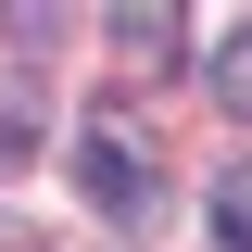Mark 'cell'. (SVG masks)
Returning a JSON list of instances; mask_svg holds the SVG:
<instances>
[{
    "label": "cell",
    "instance_id": "1",
    "mask_svg": "<svg viewBox=\"0 0 252 252\" xmlns=\"http://www.w3.org/2000/svg\"><path fill=\"white\" fill-rule=\"evenodd\" d=\"M76 189H89L114 227H139L152 215V152H139L126 126H76Z\"/></svg>",
    "mask_w": 252,
    "mask_h": 252
},
{
    "label": "cell",
    "instance_id": "2",
    "mask_svg": "<svg viewBox=\"0 0 252 252\" xmlns=\"http://www.w3.org/2000/svg\"><path fill=\"white\" fill-rule=\"evenodd\" d=\"M202 76H215V101H227V114H252V26H227Z\"/></svg>",
    "mask_w": 252,
    "mask_h": 252
},
{
    "label": "cell",
    "instance_id": "3",
    "mask_svg": "<svg viewBox=\"0 0 252 252\" xmlns=\"http://www.w3.org/2000/svg\"><path fill=\"white\" fill-rule=\"evenodd\" d=\"M114 51L126 63H164V51H177V13H114Z\"/></svg>",
    "mask_w": 252,
    "mask_h": 252
},
{
    "label": "cell",
    "instance_id": "4",
    "mask_svg": "<svg viewBox=\"0 0 252 252\" xmlns=\"http://www.w3.org/2000/svg\"><path fill=\"white\" fill-rule=\"evenodd\" d=\"M215 227H227V240L252 252V164H240V177H215Z\"/></svg>",
    "mask_w": 252,
    "mask_h": 252
}]
</instances>
